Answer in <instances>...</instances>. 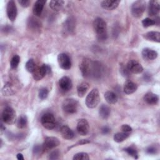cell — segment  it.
<instances>
[{
    "label": "cell",
    "instance_id": "1",
    "mask_svg": "<svg viewBox=\"0 0 160 160\" xmlns=\"http://www.w3.org/2000/svg\"><path fill=\"white\" fill-rule=\"evenodd\" d=\"M79 69L84 78L100 77L102 72L101 65L89 59H84L79 64Z\"/></svg>",
    "mask_w": 160,
    "mask_h": 160
},
{
    "label": "cell",
    "instance_id": "2",
    "mask_svg": "<svg viewBox=\"0 0 160 160\" xmlns=\"http://www.w3.org/2000/svg\"><path fill=\"white\" fill-rule=\"evenodd\" d=\"M93 28L99 41H104L106 40L108 38L107 25L103 19L96 18L93 21Z\"/></svg>",
    "mask_w": 160,
    "mask_h": 160
},
{
    "label": "cell",
    "instance_id": "3",
    "mask_svg": "<svg viewBox=\"0 0 160 160\" xmlns=\"http://www.w3.org/2000/svg\"><path fill=\"white\" fill-rule=\"evenodd\" d=\"M86 105L88 108H96L100 102V96L98 89L94 88L88 94L86 98Z\"/></svg>",
    "mask_w": 160,
    "mask_h": 160
},
{
    "label": "cell",
    "instance_id": "4",
    "mask_svg": "<svg viewBox=\"0 0 160 160\" xmlns=\"http://www.w3.org/2000/svg\"><path fill=\"white\" fill-rule=\"evenodd\" d=\"M78 108V101L73 98L66 99L62 104L63 111L69 114L75 113Z\"/></svg>",
    "mask_w": 160,
    "mask_h": 160
},
{
    "label": "cell",
    "instance_id": "5",
    "mask_svg": "<svg viewBox=\"0 0 160 160\" xmlns=\"http://www.w3.org/2000/svg\"><path fill=\"white\" fill-rule=\"evenodd\" d=\"M146 9V2L139 0L134 2L131 7V14L134 18H140Z\"/></svg>",
    "mask_w": 160,
    "mask_h": 160
},
{
    "label": "cell",
    "instance_id": "6",
    "mask_svg": "<svg viewBox=\"0 0 160 160\" xmlns=\"http://www.w3.org/2000/svg\"><path fill=\"white\" fill-rule=\"evenodd\" d=\"M2 120L6 124H12L16 121V112L10 106H6L2 112Z\"/></svg>",
    "mask_w": 160,
    "mask_h": 160
},
{
    "label": "cell",
    "instance_id": "7",
    "mask_svg": "<svg viewBox=\"0 0 160 160\" xmlns=\"http://www.w3.org/2000/svg\"><path fill=\"white\" fill-rule=\"evenodd\" d=\"M41 124L47 129H52L56 126V119L54 115L51 112L44 114L41 118Z\"/></svg>",
    "mask_w": 160,
    "mask_h": 160
},
{
    "label": "cell",
    "instance_id": "8",
    "mask_svg": "<svg viewBox=\"0 0 160 160\" xmlns=\"http://www.w3.org/2000/svg\"><path fill=\"white\" fill-rule=\"evenodd\" d=\"M51 72V67L48 64H42L41 66L36 67L34 72H32L33 78L36 81L42 79L46 74Z\"/></svg>",
    "mask_w": 160,
    "mask_h": 160
},
{
    "label": "cell",
    "instance_id": "9",
    "mask_svg": "<svg viewBox=\"0 0 160 160\" xmlns=\"http://www.w3.org/2000/svg\"><path fill=\"white\" fill-rule=\"evenodd\" d=\"M60 144V141L58 138L56 137H46L43 142L42 149L43 151H48L58 146Z\"/></svg>",
    "mask_w": 160,
    "mask_h": 160
},
{
    "label": "cell",
    "instance_id": "10",
    "mask_svg": "<svg viewBox=\"0 0 160 160\" xmlns=\"http://www.w3.org/2000/svg\"><path fill=\"white\" fill-rule=\"evenodd\" d=\"M58 62L59 67L62 69L68 70L71 67V61L70 58L65 53H60L58 54Z\"/></svg>",
    "mask_w": 160,
    "mask_h": 160
},
{
    "label": "cell",
    "instance_id": "11",
    "mask_svg": "<svg viewBox=\"0 0 160 160\" xmlns=\"http://www.w3.org/2000/svg\"><path fill=\"white\" fill-rule=\"evenodd\" d=\"M6 12L9 19L12 22L14 21L17 16L18 10L15 2L14 1L11 0L8 1L6 6Z\"/></svg>",
    "mask_w": 160,
    "mask_h": 160
},
{
    "label": "cell",
    "instance_id": "12",
    "mask_svg": "<svg viewBox=\"0 0 160 160\" xmlns=\"http://www.w3.org/2000/svg\"><path fill=\"white\" fill-rule=\"evenodd\" d=\"M126 68L129 72L133 74H140L143 71V68L141 64L134 59H131L128 61Z\"/></svg>",
    "mask_w": 160,
    "mask_h": 160
},
{
    "label": "cell",
    "instance_id": "13",
    "mask_svg": "<svg viewBox=\"0 0 160 160\" xmlns=\"http://www.w3.org/2000/svg\"><path fill=\"white\" fill-rule=\"evenodd\" d=\"M76 129L78 132L81 136H85L89 132V126L86 119H81L78 121Z\"/></svg>",
    "mask_w": 160,
    "mask_h": 160
},
{
    "label": "cell",
    "instance_id": "14",
    "mask_svg": "<svg viewBox=\"0 0 160 160\" xmlns=\"http://www.w3.org/2000/svg\"><path fill=\"white\" fill-rule=\"evenodd\" d=\"M160 6L157 1L151 0L149 1L148 4V14L151 16H155L159 12Z\"/></svg>",
    "mask_w": 160,
    "mask_h": 160
},
{
    "label": "cell",
    "instance_id": "15",
    "mask_svg": "<svg viewBox=\"0 0 160 160\" xmlns=\"http://www.w3.org/2000/svg\"><path fill=\"white\" fill-rule=\"evenodd\" d=\"M59 86L62 91H68L72 88V83L69 77L63 76L59 81Z\"/></svg>",
    "mask_w": 160,
    "mask_h": 160
},
{
    "label": "cell",
    "instance_id": "16",
    "mask_svg": "<svg viewBox=\"0 0 160 160\" xmlns=\"http://www.w3.org/2000/svg\"><path fill=\"white\" fill-rule=\"evenodd\" d=\"M142 56L145 60H153L158 57V52L150 48H144L141 52Z\"/></svg>",
    "mask_w": 160,
    "mask_h": 160
},
{
    "label": "cell",
    "instance_id": "17",
    "mask_svg": "<svg viewBox=\"0 0 160 160\" xmlns=\"http://www.w3.org/2000/svg\"><path fill=\"white\" fill-rule=\"evenodd\" d=\"M46 2V1L44 0H38L35 2L32 8L34 15L36 16H40L41 15Z\"/></svg>",
    "mask_w": 160,
    "mask_h": 160
},
{
    "label": "cell",
    "instance_id": "18",
    "mask_svg": "<svg viewBox=\"0 0 160 160\" xmlns=\"http://www.w3.org/2000/svg\"><path fill=\"white\" fill-rule=\"evenodd\" d=\"M137 85L131 80H126L124 84L123 91L127 94H131L134 93L137 90Z\"/></svg>",
    "mask_w": 160,
    "mask_h": 160
},
{
    "label": "cell",
    "instance_id": "19",
    "mask_svg": "<svg viewBox=\"0 0 160 160\" xmlns=\"http://www.w3.org/2000/svg\"><path fill=\"white\" fill-rule=\"evenodd\" d=\"M144 101L148 104L155 105L158 102L159 97L157 94L152 92H148L144 95Z\"/></svg>",
    "mask_w": 160,
    "mask_h": 160
},
{
    "label": "cell",
    "instance_id": "20",
    "mask_svg": "<svg viewBox=\"0 0 160 160\" xmlns=\"http://www.w3.org/2000/svg\"><path fill=\"white\" fill-rule=\"evenodd\" d=\"M120 3V1H110V0H106L101 2V7L106 10L111 11L116 9L119 4Z\"/></svg>",
    "mask_w": 160,
    "mask_h": 160
},
{
    "label": "cell",
    "instance_id": "21",
    "mask_svg": "<svg viewBox=\"0 0 160 160\" xmlns=\"http://www.w3.org/2000/svg\"><path fill=\"white\" fill-rule=\"evenodd\" d=\"M143 38L148 41L159 42L160 32L158 31H149L143 34Z\"/></svg>",
    "mask_w": 160,
    "mask_h": 160
},
{
    "label": "cell",
    "instance_id": "22",
    "mask_svg": "<svg viewBox=\"0 0 160 160\" xmlns=\"http://www.w3.org/2000/svg\"><path fill=\"white\" fill-rule=\"evenodd\" d=\"M89 88V84L86 81H83L78 84L77 87V92L78 95L80 98L84 96L88 90Z\"/></svg>",
    "mask_w": 160,
    "mask_h": 160
},
{
    "label": "cell",
    "instance_id": "23",
    "mask_svg": "<svg viewBox=\"0 0 160 160\" xmlns=\"http://www.w3.org/2000/svg\"><path fill=\"white\" fill-rule=\"evenodd\" d=\"M62 137L66 139H71L73 138L74 134L73 131L66 125L62 126L60 129Z\"/></svg>",
    "mask_w": 160,
    "mask_h": 160
},
{
    "label": "cell",
    "instance_id": "24",
    "mask_svg": "<svg viewBox=\"0 0 160 160\" xmlns=\"http://www.w3.org/2000/svg\"><path fill=\"white\" fill-rule=\"evenodd\" d=\"M104 97L106 102L109 104H114L116 103L118 99L117 95L112 91L106 92L104 93Z\"/></svg>",
    "mask_w": 160,
    "mask_h": 160
},
{
    "label": "cell",
    "instance_id": "25",
    "mask_svg": "<svg viewBox=\"0 0 160 160\" xmlns=\"http://www.w3.org/2000/svg\"><path fill=\"white\" fill-rule=\"evenodd\" d=\"M74 28H75L74 21V19H72L71 18H68V19H66V22H64L63 30H64L66 32L71 33L72 31H74Z\"/></svg>",
    "mask_w": 160,
    "mask_h": 160
},
{
    "label": "cell",
    "instance_id": "26",
    "mask_svg": "<svg viewBox=\"0 0 160 160\" xmlns=\"http://www.w3.org/2000/svg\"><path fill=\"white\" fill-rule=\"evenodd\" d=\"M110 108L106 104H102L99 109V114L102 119H107L110 114Z\"/></svg>",
    "mask_w": 160,
    "mask_h": 160
},
{
    "label": "cell",
    "instance_id": "27",
    "mask_svg": "<svg viewBox=\"0 0 160 160\" xmlns=\"http://www.w3.org/2000/svg\"><path fill=\"white\" fill-rule=\"evenodd\" d=\"M64 4V1L62 0L55 1L52 0L49 2V7L55 11H58L61 10Z\"/></svg>",
    "mask_w": 160,
    "mask_h": 160
},
{
    "label": "cell",
    "instance_id": "28",
    "mask_svg": "<svg viewBox=\"0 0 160 160\" xmlns=\"http://www.w3.org/2000/svg\"><path fill=\"white\" fill-rule=\"evenodd\" d=\"M129 136V132H117L114 135L113 139L114 141L116 142H121L126 139Z\"/></svg>",
    "mask_w": 160,
    "mask_h": 160
},
{
    "label": "cell",
    "instance_id": "29",
    "mask_svg": "<svg viewBox=\"0 0 160 160\" xmlns=\"http://www.w3.org/2000/svg\"><path fill=\"white\" fill-rule=\"evenodd\" d=\"M28 124V119L25 115H21L17 121V126L19 129L24 128Z\"/></svg>",
    "mask_w": 160,
    "mask_h": 160
},
{
    "label": "cell",
    "instance_id": "30",
    "mask_svg": "<svg viewBox=\"0 0 160 160\" xmlns=\"http://www.w3.org/2000/svg\"><path fill=\"white\" fill-rule=\"evenodd\" d=\"M25 67H26V70L29 72H31L32 73L34 72V71L35 70V69L36 68V64L34 61V60L32 59H29L26 63V65H25Z\"/></svg>",
    "mask_w": 160,
    "mask_h": 160
},
{
    "label": "cell",
    "instance_id": "31",
    "mask_svg": "<svg viewBox=\"0 0 160 160\" xmlns=\"http://www.w3.org/2000/svg\"><path fill=\"white\" fill-rule=\"evenodd\" d=\"M2 92L3 94H4L6 96H9V95H12V94H14L12 88L9 82H7L4 86Z\"/></svg>",
    "mask_w": 160,
    "mask_h": 160
},
{
    "label": "cell",
    "instance_id": "32",
    "mask_svg": "<svg viewBox=\"0 0 160 160\" xmlns=\"http://www.w3.org/2000/svg\"><path fill=\"white\" fill-rule=\"evenodd\" d=\"M124 151H126L129 156H132L134 159L138 158V151L133 147H128L124 149Z\"/></svg>",
    "mask_w": 160,
    "mask_h": 160
},
{
    "label": "cell",
    "instance_id": "33",
    "mask_svg": "<svg viewBox=\"0 0 160 160\" xmlns=\"http://www.w3.org/2000/svg\"><path fill=\"white\" fill-rule=\"evenodd\" d=\"M156 24V21L152 19L149 18H146L142 21V24L144 28H148L152 26H154Z\"/></svg>",
    "mask_w": 160,
    "mask_h": 160
},
{
    "label": "cell",
    "instance_id": "34",
    "mask_svg": "<svg viewBox=\"0 0 160 160\" xmlns=\"http://www.w3.org/2000/svg\"><path fill=\"white\" fill-rule=\"evenodd\" d=\"M74 160H88L89 157L86 152H78L73 156Z\"/></svg>",
    "mask_w": 160,
    "mask_h": 160
},
{
    "label": "cell",
    "instance_id": "35",
    "mask_svg": "<svg viewBox=\"0 0 160 160\" xmlns=\"http://www.w3.org/2000/svg\"><path fill=\"white\" fill-rule=\"evenodd\" d=\"M20 61V58L18 55H14L11 59L10 66L12 69H15L18 67Z\"/></svg>",
    "mask_w": 160,
    "mask_h": 160
},
{
    "label": "cell",
    "instance_id": "36",
    "mask_svg": "<svg viewBox=\"0 0 160 160\" xmlns=\"http://www.w3.org/2000/svg\"><path fill=\"white\" fill-rule=\"evenodd\" d=\"M48 93H49V91L47 88H41L39 91V94H38L39 99L41 100L45 99L48 97Z\"/></svg>",
    "mask_w": 160,
    "mask_h": 160
},
{
    "label": "cell",
    "instance_id": "37",
    "mask_svg": "<svg viewBox=\"0 0 160 160\" xmlns=\"http://www.w3.org/2000/svg\"><path fill=\"white\" fill-rule=\"evenodd\" d=\"M146 152L148 154H157L158 152V148L156 146H149L146 150Z\"/></svg>",
    "mask_w": 160,
    "mask_h": 160
},
{
    "label": "cell",
    "instance_id": "38",
    "mask_svg": "<svg viewBox=\"0 0 160 160\" xmlns=\"http://www.w3.org/2000/svg\"><path fill=\"white\" fill-rule=\"evenodd\" d=\"M59 152L58 149L54 150L50 153L49 158L50 159H58L59 158Z\"/></svg>",
    "mask_w": 160,
    "mask_h": 160
},
{
    "label": "cell",
    "instance_id": "39",
    "mask_svg": "<svg viewBox=\"0 0 160 160\" xmlns=\"http://www.w3.org/2000/svg\"><path fill=\"white\" fill-rule=\"evenodd\" d=\"M42 151H43L42 146H40L39 144H36L33 148V153L34 154H39Z\"/></svg>",
    "mask_w": 160,
    "mask_h": 160
},
{
    "label": "cell",
    "instance_id": "40",
    "mask_svg": "<svg viewBox=\"0 0 160 160\" xmlns=\"http://www.w3.org/2000/svg\"><path fill=\"white\" fill-rule=\"evenodd\" d=\"M121 130L122 131V132H131L132 129V128L129 126L128 124H123L121 126Z\"/></svg>",
    "mask_w": 160,
    "mask_h": 160
},
{
    "label": "cell",
    "instance_id": "41",
    "mask_svg": "<svg viewBox=\"0 0 160 160\" xmlns=\"http://www.w3.org/2000/svg\"><path fill=\"white\" fill-rule=\"evenodd\" d=\"M18 2L23 8H27L29 6L31 2L29 0H19Z\"/></svg>",
    "mask_w": 160,
    "mask_h": 160
},
{
    "label": "cell",
    "instance_id": "42",
    "mask_svg": "<svg viewBox=\"0 0 160 160\" xmlns=\"http://www.w3.org/2000/svg\"><path fill=\"white\" fill-rule=\"evenodd\" d=\"M89 141H88V139H81L80 141H79L76 144H74L73 146L69 147V148H71L74 146H78V145H82V144H87V143H89Z\"/></svg>",
    "mask_w": 160,
    "mask_h": 160
},
{
    "label": "cell",
    "instance_id": "43",
    "mask_svg": "<svg viewBox=\"0 0 160 160\" xmlns=\"http://www.w3.org/2000/svg\"><path fill=\"white\" fill-rule=\"evenodd\" d=\"M110 128L108 126H104L103 128H102L101 129V132L102 134H106L108 133H109L110 132Z\"/></svg>",
    "mask_w": 160,
    "mask_h": 160
},
{
    "label": "cell",
    "instance_id": "44",
    "mask_svg": "<svg viewBox=\"0 0 160 160\" xmlns=\"http://www.w3.org/2000/svg\"><path fill=\"white\" fill-rule=\"evenodd\" d=\"M144 78L146 81H149L151 79V75L148 73H145L144 74Z\"/></svg>",
    "mask_w": 160,
    "mask_h": 160
},
{
    "label": "cell",
    "instance_id": "45",
    "mask_svg": "<svg viewBox=\"0 0 160 160\" xmlns=\"http://www.w3.org/2000/svg\"><path fill=\"white\" fill-rule=\"evenodd\" d=\"M17 159L19 160H24L23 155L21 153H18L17 154Z\"/></svg>",
    "mask_w": 160,
    "mask_h": 160
},
{
    "label": "cell",
    "instance_id": "46",
    "mask_svg": "<svg viewBox=\"0 0 160 160\" xmlns=\"http://www.w3.org/2000/svg\"><path fill=\"white\" fill-rule=\"evenodd\" d=\"M5 129H6L5 126H4L3 124L1 122V133L2 134V133L5 131Z\"/></svg>",
    "mask_w": 160,
    "mask_h": 160
}]
</instances>
